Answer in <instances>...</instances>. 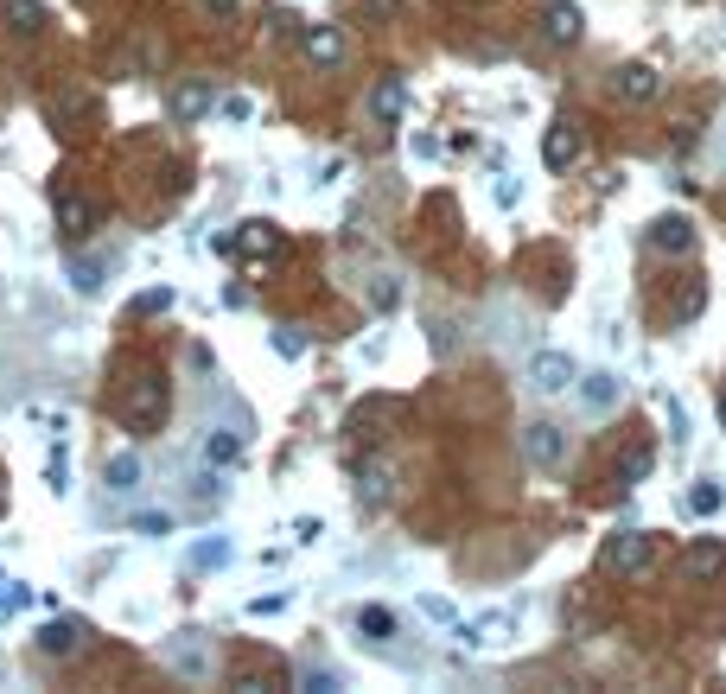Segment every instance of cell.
Here are the masks:
<instances>
[{
  "label": "cell",
  "mask_w": 726,
  "mask_h": 694,
  "mask_svg": "<svg viewBox=\"0 0 726 694\" xmlns=\"http://www.w3.org/2000/svg\"><path fill=\"white\" fill-rule=\"evenodd\" d=\"M650 561H656V535H650V529H618L612 542L599 548V567H605L612 580H644Z\"/></svg>",
  "instance_id": "obj_1"
},
{
  "label": "cell",
  "mask_w": 726,
  "mask_h": 694,
  "mask_svg": "<svg viewBox=\"0 0 726 694\" xmlns=\"http://www.w3.org/2000/svg\"><path fill=\"white\" fill-rule=\"evenodd\" d=\"M580 153H586L580 121H574V115H555V121H548V134H542V166H548V172H567Z\"/></svg>",
  "instance_id": "obj_2"
},
{
  "label": "cell",
  "mask_w": 726,
  "mask_h": 694,
  "mask_svg": "<svg viewBox=\"0 0 726 694\" xmlns=\"http://www.w3.org/2000/svg\"><path fill=\"white\" fill-rule=\"evenodd\" d=\"M574 357H567V351H535L529 357V389L535 395H567V389H574Z\"/></svg>",
  "instance_id": "obj_3"
},
{
  "label": "cell",
  "mask_w": 726,
  "mask_h": 694,
  "mask_svg": "<svg viewBox=\"0 0 726 694\" xmlns=\"http://www.w3.org/2000/svg\"><path fill=\"white\" fill-rule=\"evenodd\" d=\"M523 453H529L535 472H555V465L567 459V433L555 421H535V427H523Z\"/></svg>",
  "instance_id": "obj_4"
},
{
  "label": "cell",
  "mask_w": 726,
  "mask_h": 694,
  "mask_svg": "<svg viewBox=\"0 0 726 694\" xmlns=\"http://www.w3.org/2000/svg\"><path fill=\"white\" fill-rule=\"evenodd\" d=\"M612 96L631 102V109H644V102L663 96V77H656L650 64H618V71H612Z\"/></svg>",
  "instance_id": "obj_5"
},
{
  "label": "cell",
  "mask_w": 726,
  "mask_h": 694,
  "mask_svg": "<svg viewBox=\"0 0 726 694\" xmlns=\"http://www.w3.org/2000/svg\"><path fill=\"white\" fill-rule=\"evenodd\" d=\"M166 663L179 669V675H192V682H204V675L217 669L211 663V644H204L198 631H179V637H172V644H166Z\"/></svg>",
  "instance_id": "obj_6"
},
{
  "label": "cell",
  "mask_w": 726,
  "mask_h": 694,
  "mask_svg": "<svg viewBox=\"0 0 726 694\" xmlns=\"http://www.w3.org/2000/svg\"><path fill=\"white\" fill-rule=\"evenodd\" d=\"M650 472H656V440H631L612 465V484L618 491H637V484H650Z\"/></svg>",
  "instance_id": "obj_7"
},
{
  "label": "cell",
  "mask_w": 726,
  "mask_h": 694,
  "mask_svg": "<svg viewBox=\"0 0 726 694\" xmlns=\"http://www.w3.org/2000/svg\"><path fill=\"white\" fill-rule=\"evenodd\" d=\"M459 637L472 650H504L510 637H516V612H484V618H472V624H459Z\"/></svg>",
  "instance_id": "obj_8"
},
{
  "label": "cell",
  "mask_w": 726,
  "mask_h": 694,
  "mask_svg": "<svg viewBox=\"0 0 726 694\" xmlns=\"http://www.w3.org/2000/svg\"><path fill=\"white\" fill-rule=\"evenodd\" d=\"M695 242H701V230H695L682 211H663V217L650 223V249H663V255H688Z\"/></svg>",
  "instance_id": "obj_9"
},
{
  "label": "cell",
  "mask_w": 726,
  "mask_h": 694,
  "mask_svg": "<svg viewBox=\"0 0 726 694\" xmlns=\"http://www.w3.org/2000/svg\"><path fill=\"white\" fill-rule=\"evenodd\" d=\"M542 32H548V45H580L586 20H580L574 0H548V7H542Z\"/></svg>",
  "instance_id": "obj_10"
},
{
  "label": "cell",
  "mask_w": 726,
  "mask_h": 694,
  "mask_svg": "<svg viewBox=\"0 0 726 694\" xmlns=\"http://www.w3.org/2000/svg\"><path fill=\"white\" fill-rule=\"evenodd\" d=\"M300 51H306V64L332 71V64H344V32L338 26H306L300 32Z\"/></svg>",
  "instance_id": "obj_11"
},
{
  "label": "cell",
  "mask_w": 726,
  "mask_h": 694,
  "mask_svg": "<svg viewBox=\"0 0 726 694\" xmlns=\"http://www.w3.org/2000/svg\"><path fill=\"white\" fill-rule=\"evenodd\" d=\"M574 389H580V408H586V414H612V408H618V376H612V370L574 376Z\"/></svg>",
  "instance_id": "obj_12"
},
{
  "label": "cell",
  "mask_w": 726,
  "mask_h": 694,
  "mask_svg": "<svg viewBox=\"0 0 726 694\" xmlns=\"http://www.w3.org/2000/svg\"><path fill=\"white\" fill-rule=\"evenodd\" d=\"M83 644H90V631H83L77 618H51L45 631H39V650H45V656H77Z\"/></svg>",
  "instance_id": "obj_13"
},
{
  "label": "cell",
  "mask_w": 726,
  "mask_h": 694,
  "mask_svg": "<svg viewBox=\"0 0 726 694\" xmlns=\"http://www.w3.org/2000/svg\"><path fill=\"white\" fill-rule=\"evenodd\" d=\"M402 109H408V83H402V77H383V83L370 90V115H376V121H402Z\"/></svg>",
  "instance_id": "obj_14"
},
{
  "label": "cell",
  "mask_w": 726,
  "mask_h": 694,
  "mask_svg": "<svg viewBox=\"0 0 726 694\" xmlns=\"http://www.w3.org/2000/svg\"><path fill=\"white\" fill-rule=\"evenodd\" d=\"M128 421L134 427H147V421H160V383H134V395H128Z\"/></svg>",
  "instance_id": "obj_15"
},
{
  "label": "cell",
  "mask_w": 726,
  "mask_h": 694,
  "mask_svg": "<svg viewBox=\"0 0 726 694\" xmlns=\"http://www.w3.org/2000/svg\"><path fill=\"white\" fill-rule=\"evenodd\" d=\"M211 109V90L204 83H185V90H172V121H198Z\"/></svg>",
  "instance_id": "obj_16"
},
{
  "label": "cell",
  "mask_w": 726,
  "mask_h": 694,
  "mask_svg": "<svg viewBox=\"0 0 726 694\" xmlns=\"http://www.w3.org/2000/svg\"><path fill=\"white\" fill-rule=\"evenodd\" d=\"M695 312H707V281H688V287L676 293V306H669V325H688Z\"/></svg>",
  "instance_id": "obj_17"
},
{
  "label": "cell",
  "mask_w": 726,
  "mask_h": 694,
  "mask_svg": "<svg viewBox=\"0 0 726 694\" xmlns=\"http://www.w3.org/2000/svg\"><path fill=\"white\" fill-rule=\"evenodd\" d=\"M109 491H141V453H115L109 459Z\"/></svg>",
  "instance_id": "obj_18"
},
{
  "label": "cell",
  "mask_w": 726,
  "mask_h": 694,
  "mask_svg": "<svg viewBox=\"0 0 726 694\" xmlns=\"http://www.w3.org/2000/svg\"><path fill=\"white\" fill-rule=\"evenodd\" d=\"M0 20H7L13 32H39L45 13H39V0H0Z\"/></svg>",
  "instance_id": "obj_19"
},
{
  "label": "cell",
  "mask_w": 726,
  "mask_h": 694,
  "mask_svg": "<svg viewBox=\"0 0 726 694\" xmlns=\"http://www.w3.org/2000/svg\"><path fill=\"white\" fill-rule=\"evenodd\" d=\"M720 503H726V491H720L714 478H695V484H688V510H695V516H720Z\"/></svg>",
  "instance_id": "obj_20"
},
{
  "label": "cell",
  "mask_w": 726,
  "mask_h": 694,
  "mask_svg": "<svg viewBox=\"0 0 726 694\" xmlns=\"http://www.w3.org/2000/svg\"><path fill=\"white\" fill-rule=\"evenodd\" d=\"M204 459H211V465H236V459H242V433H230V427H217L211 440H204Z\"/></svg>",
  "instance_id": "obj_21"
},
{
  "label": "cell",
  "mask_w": 726,
  "mask_h": 694,
  "mask_svg": "<svg viewBox=\"0 0 726 694\" xmlns=\"http://www.w3.org/2000/svg\"><path fill=\"white\" fill-rule=\"evenodd\" d=\"M357 631L383 644V637H395V612H389V605H363V612H357Z\"/></svg>",
  "instance_id": "obj_22"
},
{
  "label": "cell",
  "mask_w": 726,
  "mask_h": 694,
  "mask_svg": "<svg viewBox=\"0 0 726 694\" xmlns=\"http://www.w3.org/2000/svg\"><path fill=\"white\" fill-rule=\"evenodd\" d=\"M223 561H230V535H204L192 548V567H223Z\"/></svg>",
  "instance_id": "obj_23"
},
{
  "label": "cell",
  "mask_w": 726,
  "mask_h": 694,
  "mask_svg": "<svg viewBox=\"0 0 726 694\" xmlns=\"http://www.w3.org/2000/svg\"><path fill=\"white\" fill-rule=\"evenodd\" d=\"M242 249H255V255H268V249H281V236H274V223H242Z\"/></svg>",
  "instance_id": "obj_24"
},
{
  "label": "cell",
  "mask_w": 726,
  "mask_h": 694,
  "mask_svg": "<svg viewBox=\"0 0 726 694\" xmlns=\"http://www.w3.org/2000/svg\"><path fill=\"white\" fill-rule=\"evenodd\" d=\"M58 217H64V236H83V230H90V217H96V211H90L83 198H64V211H58Z\"/></svg>",
  "instance_id": "obj_25"
},
{
  "label": "cell",
  "mask_w": 726,
  "mask_h": 694,
  "mask_svg": "<svg viewBox=\"0 0 726 694\" xmlns=\"http://www.w3.org/2000/svg\"><path fill=\"white\" fill-rule=\"evenodd\" d=\"M688 567H695V574H726V548H714V542H707V548H695V554H688Z\"/></svg>",
  "instance_id": "obj_26"
},
{
  "label": "cell",
  "mask_w": 726,
  "mask_h": 694,
  "mask_svg": "<svg viewBox=\"0 0 726 694\" xmlns=\"http://www.w3.org/2000/svg\"><path fill=\"white\" fill-rule=\"evenodd\" d=\"M363 503H389V472H363Z\"/></svg>",
  "instance_id": "obj_27"
},
{
  "label": "cell",
  "mask_w": 726,
  "mask_h": 694,
  "mask_svg": "<svg viewBox=\"0 0 726 694\" xmlns=\"http://www.w3.org/2000/svg\"><path fill=\"white\" fill-rule=\"evenodd\" d=\"M274 351H281V357L293 363V357H300V351H306V338H300V332H293V325H281V332H274Z\"/></svg>",
  "instance_id": "obj_28"
},
{
  "label": "cell",
  "mask_w": 726,
  "mask_h": 694,
  "mask_svg": "<svg viewBox=\"0 0 726 694\" xmlns=\"http://www.w3.org/2000/svg\"><path fill=\"white\" fill-rule=\"evenodd\" d=\"M421 612L434 618V624H459V612H453V605H446V599H421Z\"/></svg>",
  "instance_id": "obj_29"
},
{
  "label": "cell",
  "mask_w": 726,
  "mask_h": 694,
  "mask_svg": "<svg viewBox=\"0 0 726 694\" xmlns=\"http://www.w3.org/2000/svg\"><path fill=\"white\" fill-rule=\"evenodd\" d=\"M71 281H77V293H96V287H102V281H96V268H90V262H77V268H71Z\"/></svg>",
  "instance_id": "obj_30"
},
{
  "label": "cell",
  "mask_w": 726,
  "mask_h": 694,
  "mask_svg": "<svg viewBox=\"0 0 726 694\" xmlns=\"http://www.w3.org/2000/svg\"><path fill=\"white\" fill-rule=\"evenodd\" d=\"M249 612H255V618H268V612H287V593H268V599H255Z\"/></svg>",
  "instance_id": "obj_31"
},
{
  "label": "cell",
  "mask_w": 726,
  "mask_h": 694,
  "mask_svg": "<svg viewBox=\"0 0 726 694\" xmlns=\"http://www.w3.org/2000/svg\"><path fill=\"white\" fill-rule=\"evenodd\" d=\"M414 160H440V141H434V134H414Z\"/></svg>",
  "instance_id": "obj_32"
},
{
  "label": "cell",
  "mask_w": 726,
  "mask_h": 694,
  "mask_svg": "<svg viewBox=\"0 0 726 694\" xmlns=\"http://www.w3.org/2000/svg\"><path fill=\"white\" fill-rule=\"evenodd\" d=\"M223 115H230V121H249L255 109H249V96H230V102H223Z\"/></svg>",
  "instance_id": "obj_33"
},
{
  "label": "cell",
  "mask_w": 726,
  "mask_h": 694,
  "mask_svg": "<svg viewBox=\"0 0 726 694\" xmlns=\"http://www.w3.org/2000/svg\"><path fill=\"white\" fill-rule=\"evenodd\" d=\"M204 7H211V13H230V7H236V0H204Z\"/></svg>",
  "instance_id": "obj_34"
},
{
  "label": "cell",
  "mask_w": 726,
  "mask_h": 694,
  "mask_svg": "<svg viewBox=\"0 0 726 694\" xmlns=\"http://www.w3.org/2000/svg\"><path fill=\"white\" fill-rule=\"evenodd\" d=\"M720 427H726V395H720Z\"/></svg>",
  "instance_id": "obj_35"
}]
</instances>
